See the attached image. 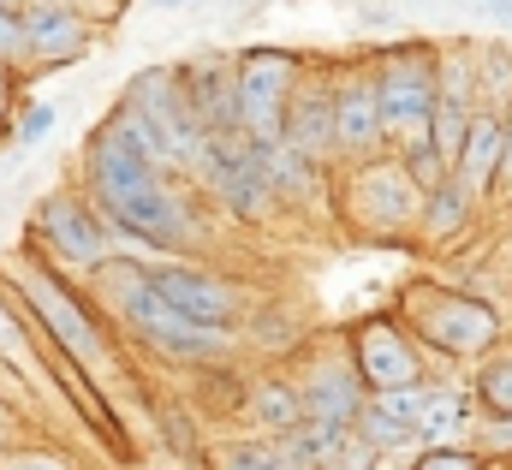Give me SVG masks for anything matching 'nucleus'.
I'll use <instances>...</instances> for the list:
<instances>
[{
  "label": "nucleus",
  "mask_w": 512,
  "mask_h": 470,
  "mask_svg": "<svg viewBox=\"0 0 512 470\" xmlns=\"http://www.w3.org/2000/svg\"><path fill=\"white\" fill-rule=\"evenodd\" d=\"M78 191L102 209V221L114 227V238H131L143 250L179 256L197 238V221H191L173 173H161L155 161H143L114 119H102L84 137V185Z\"/></svg>",
  "instance_id": "f257e3e1"
},
{
  "label": "nucleus",
  "mask_w": 512,
  "mask_h": 470,
  "mask_svg": "<svg viewBox=\"0 0 512 470\" xmlns=\"http://www.w3.org/2000/svg\"><path fill=\"white\" fill-rule=\"evenodd\" d=\"M24 244L48 262V268H72V274H96L114 256V227L102 221V209L78 191V185H54L36 209H30V233Z\"/></svg>",
  "instance_id": "f03ea898"
},
{
  "label": "nucleus",
  "mask_w": 512,
  "mask_h": 470,
  "mask_svg": "<svg viewBox=\"0 0 512 470\" xmlns=\"http://www.w3.org/2000/svg\"><path fill=\"white\" fill-rule=\"evenodd\" d=\"M405 322L447 357H489L501 340V316L471 298V292H441V286H411L405 292Z\"/></svg>",
  "instance_id": "7ed1b4c3"
},
{
  "label": "nucleus",
  "mask_w": 512,
  "mask_h": 470,
  "mask_svg": "<svg viewBox=\"0 0 512 470\" xmlns=\"http://www.w3.org/2000/svg\"><path fill=\"white\" fill-rule=\"evenodd\" d=\"M376 78V102H382V125H387V143H417L429 137V114L441 102L435 90V54L405 42V48H387L382 66L370 72Z\"/></svg>",
  "instance_id": "20e7f679"
},
{
  "label": "nucleus",
  "mask_w": 512,
  "mask_h": 470,
  "mask_svg": "<svg viewBox=\"0 0 512 470\" xmlns=\"http://www.w3.org/2000/svg\"><path fill=\"white\" fill-rule=\"evenodd\" d=\"M120 108H131V114L161 137V149L173 155V167H179V173H197V155H203V143H209V137H203L197 114H191L185 84H179V72H173V66H143V72L126 84Z\"/></svg>",
  "instance_id": "39448f33"
},
{
  "label": "nucleus",
  "mask_w": 512,
  "mask_h": 470,
  "mask_svg": "<svg viewBox=\"0 0 512 470\" xmlns=\"http://www.w3.org/2000/svg\"><path fill=\"white\" fill-rule=\"evenodd\" d=\"M239 131L251 149L280 143L286 131V102L298 90V60L286 48H245L239 60Z\"/></svg>",
  "instance_id": "423d86ee"
},
{
  "label": "nucleus",
  "mask_w": 512,
  "mask_h": 470,
  "mask_svg": "<svg viewBox=\"0 0 512 470\" xmlns=\"http://www.w3.org/2000/svg\"><path fill=\"white\" fill-rule=\"evenodd\" d=\"M149 292L185 316L191 328H209V334H233V322L245 316V298L233 280H221L215 268H197V262H155L149 268Z\"/></svg>",
  "instance_id": "0eeeda50"
},
{
  "label": "nucleus",
  "mask_w": 512,
  "mask_h": 470,
  "mask_svg": "<svg viewBox=\"0 0 512 470\" xmlns=\"http://www.w3.org/2000/svg\"><path fill=\"white\" fill-rule=\"evenodd\" d=\"M191 179H203L239 221L268 215V203H274V191H268V179H262V161H256V149L245 137H209Z\"/></svg>",
  "instance_id": "6e6552de"
},
{
  "label": "nucleus",
  "mask_w": 512,
  "mask_h": 470,
  "mask_svg": "<svg viewBox=\"0 0 512 470\" xmlns=\"http://www.w3.org/2000/svg\"><path fill=\"white\" fill-rule=\"evenodd\" d=\"M352 375L364 381V393L423 387V357L393 328V316H370V322L352 328Z\"/></svg>",
  "instance_id": "1a4fd4ad"
},
{
  "label": "nucleus",
  "mask_w": 512,
  "mask_h": 470,
  "mask_svg": "<svg viewBox=\"0 0 512 470\" xmlns=\"http://www.w3.org/2000/svg\"><path fill=\"white\" fill-rule=\"evenodd\" d=\"M173 72L185 84V102L203 125V137H245L239 131V66L227 54H197Z\"/></svg>",
  "instance_id": "9d476101"
},
{
  "label": "nucleus",
  "mask_w": 512,
  "mask_h": 470,
  "mask_svg": "<svg viewBox=\"0 0 512 470\" xmlns=\"http://www.w3.org/2000/svg\"><path fill=\"white\" fill-rule=\"evenodd\" d=\"M90 54V18L72 0H24V60L30 66H72Z\"/></svg>",
  "instance_id": "9b49d317"
},
{
  "label": "nucleus",
  "mask_w": 512,
  "mask_h": 470,
  "mask_svg": "<svg viewBox=\"0 0 512 470\" xmlns=\"http://www.w3.org/2000/svg\"><path fill=\"white\" fill-rule=\"evenodd\" d=\"M352 209H358L364 227L393 233V227H411V221L423 215V197H417V185L405 179L399 161H370V167L352 179Z\"/></svg>",
  "instance_id": "f8f14e48"
},
{
  "label": "nucleus",
  "mask_w": 512,
  "mask_h": 470,
  "mask_svg": "<svg viewBox=\"0 0 512 470\" xmlns=\"http://www.w3.org/2000/svg\"><path fill=\"white\" fill-rule=\"evenodd\" d=\"M387 143L382 102H376V78L370 72H346L334 84V149L340 155H376Z\"/></svg>",
  "instance_id": "ddd939ff"
},
{
  "label": "nucleus",
  "mask_w": 512,
  "mask_h": 470,
  "mask_svg": "<svg viewBox=\"0 0 512 470\" xmlns=\"http://www.w3.org/2000/svg\"><path fill=\"white\" fill-rule=\"evenodd\" d=\"M298 399H304V423H334V429H352L358 423V411H364V381L352 375V363H316L310 369V381L298 387Z\"/></svg>",
  "instance_id": "4468645a"
},
{
  "label": "nucleus",
  "mask_w": 512,
  "mask_h": 470,
  "mask_svg": "<svg viewBox=\"0 0 512 470\" xmlns=\"http://www.w3.org/2000/svg\"><path fill=\"white\" fill-rule=\"evenodd\" d=\"M280 137L322 167L334 155V90L328 84H298L292 102H286V131Z\"/></svg>",
  "instance_id": "2eb2a0df"
},
{
  "label": "nucleus",
  "mask_w": 512,
  "mask_h": 470,
  "mask_svg": "<svg viewBox=\"0 0 512 470\" xmlns=\"http://www.w3.org/2000/svg\"><path fill=\"white\" fill-rule=\"evenodd\" d=\"M501 155H507V114L477 108V114H471V137H465V149H459L453 179L477 197V191H489V185L501 179Z\"/></svg>",
  "instance_id": "dca6fc26"
},
{
  "label": "nucleus",
  "mask_w": 512,
  "mask_h": 470,
  "mask_svg": "<svg viewBox=\"0 0 512 470\" xmlns=\"http://www.w3.org/2000/svg\"><path fill=\"white\" fill-rule=\"evenodd\" d=\"M256 161H262V179H268V191L286 203V197H310L316 191V161L310 155H298L286 137L280 143H268V149H256Z\"/></svg>",
  "instance_id": "f3484780"
},
{
  "label": "nucleus",
  "mask_w": 512,
  "mask_h": 470,
  "mask_svg": "<svg viewBox=\"0 0 512 470\" xmlns=\"http://www.w3.org/2000/svg\"><path fill=\"white\" fill-rule=\"evenodd\" d=\"M251 417L280 441V435H292L298 423H304V399H298V387L292 381H280V375H268V381H256L251 393Z\"/></svg>",
  "instance_id": "a211bd4d"
},
{
  "label": "nucleus",
  "mask_w": 512,
  "mask_h": 470,
  "mask_svg": "<svg viewBox=\"0 0 512 470\" xmlns=\"http://www.w3.org/2000/svg\"><path fill=\"white\" fill-rule=\"evenodd\" d=\"M352 435H358L364 447H376V453H399V447H411V441H417V423L393 417L382 399H364V411H358Z\"/></svg>",
  "instance_id": "6ab92c4d"
},
{
  "label": "nucleus",
  "mask_w": 512,
  "mask_h": 470,
  "mask_svg": "<svg viewBox=\"0 0 512 470\" xmlns=\"http://www.w3.org/2000/svg\"><path fill=\"white\" fill-rule=\"evenodd\" d=\"M465 411H471V405H465L459 393H435V387H429V405H423V423H417L423 447H453V441H459V429L471 423Z\"/></svg>",
  "instance_id": "aec40b11"
},
{
  "label": "nucleus",
  "mask_w": 512,
  "mask_h": 470,
  "mask_svg": "<svg viewBox=\"0 0 512 470\" xmlns=\"http://www.w3.org/2000/svg\"><path fill=\"white\" fill-rule=\"evenodd\" d=\"M477 405L495 423H512V352H489L477 363Z\"/></svg>",
  "instance_id": "412c9836"
},
{
  "label": "nucleus",
  "mask_w": 512,
  "mask_h": 470,
  "mask_svg": "<svg viewBox=\"0 0 512 470\" xmlns=\"http://www.w3.org/2000/svg\"><path fill=\"white\" fill-rule=\"evenodd\" d=\"M471 114L477 108H459V102H435V114H429V149L447 161V173L459 167V149L471 137Z\"/></svg>",
  "instance_id": "4be33fe9"
},
{
  "label": "nucleus",
  "mask_w": 512,
  "mask_h": 470,
  "mask_svg": "<svg viewBox=\"0 0 512 470\" xmlns=\"http://www.w3.org/2000/svg\"><path fill=\"white\" fill-rule=\"evenodd\" d=\"M471 203H477V197H471V191H465L459 179H447V185H441L435 197H423V215H417V221H423V227H429L435 238H453L459 227H465Z\"/></svg>",
  "instance_id": "5701e85b"
},
{
  "label": "nucleus",
  "mask_w": 512,
  "mask_h": 470,
  "mask_svg": "<svg viewBox=\"0 0 512 470\" xmlns=\"http://www.w3.org/2000/svg\"><path fill=\"white\" fill-rule=\"evenodd\" d=\"M54 125H60V108H54V102H42V96H30V102H18V108H12L6 137H12V149L24 155V149L48 143V137H54Z\"/></svg>",
  "instance_id": "b1692460"
},
{
  "label": "nucleus",
  "mask_w": 512,
  "mask_h": 470,
  "mask_svg": "<svg viewBox=\"0 0 512 470\" xmlns=\"http://www.w3.org/2000/svg\"><path fill=\"white\" fill-rule=\"evenodd\" d=\"M0 369H36V346H30V328H24V316H18V304L6 298V286H0Z\"/></svg>",
  "instance_id": "393cba45"
},
{
  "label": "nucleus",
  "mask_w": 512,
  "mask_h": 470,
  "mask_svg": "<svg viewBox=\"0 0 512 470\" xmlns=\"http://www.w3.org/2000/svg\"><path fill=\"white\" fill-rule=\"evenodd\" d=\"M215 470H298L280 441H227L215 447Z\"/></svg>",
  "instance_id": "a878e982"
},
{
  "label": "nucleus",
  "mask_w": 512,
  "mask_h": 470,
  "mask_svg": "<svg viewBox=\"0 0 512 470\" xmlns=\"http://www.w3.org/2000/svg\"><path fill=\"white\" fill-rule=\"evenodd\" d=\"M399 167H405V179L417 185V197H435L453 173H447V161L429 149V137H417V143H405V155H399Z\"/></svg>",
  "instance_id": "bb28decb"
},
{
  "label": "nucleus",
  "mask_w": 512,
  "mask_h": 470,
  "mask_svg": "<svg viewBox=\"0 0 512 470\" xmlns=\"http://www.w3.org/2000/svg\"><path fill=\"white\" fill-rule=\"evenodd\" d=\"M411 470H483V453L465 447V441H453V447H423V459Z\"/></svg>",
  "instance_id": "cd10ccee"
},
{
  "label": "nucleus",
  "mask_w": 512,
  "mask_h": 470,
  "mask_svg": "<svg viewBox=\"0 0 512 470\" xmlns=\"http://www.w3.org/2000/svg\"><path fill=\"white\" fill-rule=\"evenodd\" d=\"M0 470H78V465L54 447H12V453H0Z\"/></svg>",
  "instance_id": "c85d7f7f"
},
{
  "label": "nucleus",
  "mask_w": 512,
  "mask_h": 470,
  "mask_svg": "<svg viewBox=\"0 0 512 470\" xmlns=\"http://www.w3.org/2000/svg\"><path fill=\"white\" fill-rule=\"evenodd\" d=\"M0 66H6V72L30 66V60H24V12H0Z\"/></svg>",
  "instance_id": "c756f323"
},
{
  "label": "nucleus",
  "mask_w": 512,
  "mask_h": 470,
  "mask_svg": "<svg viewBox=\"0 0 512 470\" xmlns=\"http://www.w3.org/2000/svg\"><path fill=\"white\" fill-rule=\"evenodd\" d=\"M328 470H382V453H376V447H364L358 435H346V447L334 453V465H328Z\"/></svg>",
  "instance_id": "7c9ffc66"
},
{
  "label": "nucleus",
  "mask_w": 512,
  "mask_h": 470,
  "mask_svg": "<svg viewBox=\"0 0 512 470\" xmlns=\"http://www.w3.org/2000/svg\"><path fill=\"white\" fill-rule=\"evenodd\" d=\"M167 435H173V453H197V435L191 423H179V411H167Z\"/></svg>",
  "instance_id": "2f4dec72"
},
{
  "label": "nucleus",
  "mask_w": 512,
  "mask_h": 470,
  "mask_svg": "<svg viewBox=\"0 0 512 470\" xmlns=\"http://www.w3.org/2000/svg\"><path fill=\"white\" fill-rule=\"evenodd\" d=\"M12 102H18V78H12V72L0 66V131L12 125Z\"/></svg>",
  "instance_id": "473e14b6"
},
{
  "label": "nucleus",
  "mask_w": 512,
  "mask_h": 470,
  "mask_svg": "<svg viewBox=\"0 0 512 470\" xmlns=\"http://www.w3.org/2000/svg\"><path fill=\"white\" fill-rule=\"evenodd\" d=\"M501 179H512V108H507V155H501Z\"/></svg>",
  "instance_id": "72a5a7b5"
},
{
  "label": "nucleus",
  "mask_w": 512,
  "mask_h": 470,
  "mask_svg": "<svg viewBox=\"0 0 512 470\" xmlns=\"http://www.w3.org/2000/svg\"><path fill=\"white\" fill-rule=\"evenodd\" d=\"M155 12H179V6H191V0H149Z\"/></svg>",
  "instance_id": "f704fd0d"
},
{
  "label": "nucleus",
  "mask_w": 512,
  "mask_h": 470,
  "mask_svg": "<svg viewBox=\"0 0 512 470\" xmlns=\"http://www.w3.org/2000/svg\"><path fill=\"white\" fill-rule=\"evenodd\" d=\"M483 6H495V12H501V18H512V0H483Z\"/></svg>",
  "instance_id": "c9c22d12"
},
{
  "label": "nucleus",
  "mask_w": 512,
  "mask_h": 470,
  "mask_svg": "<svg viewBox=\"0 0 512 470\" xmlns=\"http://www.w3.org/2000/svg\"><path fill=\"white\" fill-rule=\"evenodd\" d=\"M0 12H24V0H0Z\"/></svg>",
  "instance_id": "e433bc0d"
}]
</instances>
